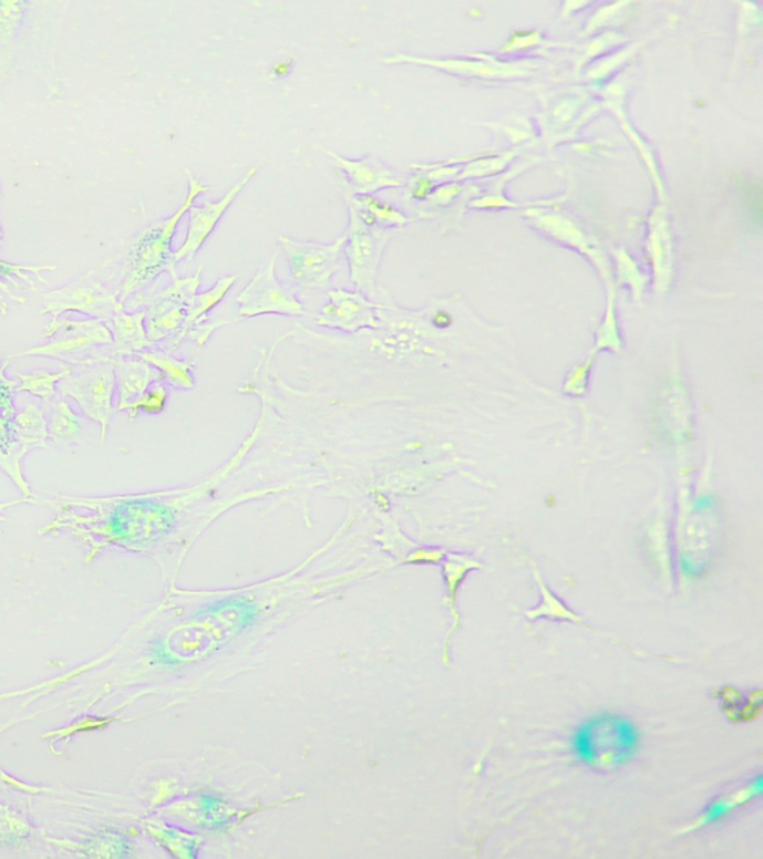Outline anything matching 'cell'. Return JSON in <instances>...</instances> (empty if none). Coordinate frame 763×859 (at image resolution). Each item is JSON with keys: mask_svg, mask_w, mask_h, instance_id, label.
<instances>
[{"mask_svg": "<svg viewBox=\"0 0 763 859\" xmlns=\"http://www.w3.org/2000/svg\"><path fill=\"white\" fill-rule=\"evenodd\" d=\"M236 281V275L223 277L221 279H218L213 289L205 291V293H197L194 296L192 302L188 303L187 315H185L183 329H181V332L176 334L175 338H172V341L167 343V348H169V350H176V348L187 339L189 330L202 324V322L208 321L206 320L208 313L226 299L228 291L231 290V287L235 286Z\"/></svg>", "mask_w": 763, "mask_h": 859, "instance_id": "ffe728a7", "label": "cell"}, {"mask_svg": "<svg viewBox=\"0 0 763 859\" xmlns=\"http://www.w3.org/2000/svg\"><path fill=\"white\" fill-rule=\"evenodd\" d=\"M641 733L627 716L602 712L590 716L570 738L576 762L599 775L628 766L637 757Z\"/></svg>", "mask_w": 763, "mask_h": 859, "instance_id": "7a4b0ae2", "label": "cell"}, {"mask_svg": "<svg viewBox=\"0 0 763 859\" xmlns=\"http://www.w3.org/2000/svg\"><path fill=\"white\" fill-rule=\"evenodd\" d=\"M276 260L278 255L271 257L269 265L249 281L243 293L237 296L240 318L305 315V307L297 299L296 289L283 286L276 277Z\"/></svg>", "mask_w": 763, "mask_h": 859, "instance_id": "30bf717a", "label": "cell"}, {"mask_svg": "<svg viewBox=\"0 0 763 859\" xmlns=\"http://www.w3.org/2000/svg\"><path fill=\"white\" fill-rule=\"evenodd\" d=\"M116 380V412L140 399L155 382H162L159 373L140 356H107Z\"/></svg>", "mask_w": 763, "mask_h": 859, "instance_id": "2e32d148", "label": "cell"}, {"mask_svg": "<svg viewBox=\"0 0 763 859\" xmlns=\"http://www.w3.org/2000/svg\"><path fill=\"white\" fill-rule=\"evenodd\" d=\"M343 195L347 197L349 205H352L353 208L364 210L365 214H369L370 217L373 218L374 222H377V226L381 227V229L388 230V227H390V229H394V227H403L406 226L409 221H411V218H408L406 215L401 213V210L395 209L394 206L390 204H385V201L379 200L378 197L353 196L351 195V192H349L344 186Z\"/></svg>", "mask_w": 763, "mask_h": 859, "instance_id": "4316f807", "label": "cell"}, {"mask_svg": "<svg viewBox=\"0 0 763 859\" xmlns=\"http://www.w3.org/2000/svg\"><path fill=\"white\" fill-rule=\"evenodd\" d=\"M144 362L151 364L159 373L163 384L178 390H192L194 384V363L189 360L175 359L171 352L144 351L137 354Z\"/></svg>", "mask_w": 763, "mask_h": 859, "instance_id": "603a6c76", "label": "cell"}, {"mask_svg": "<svg viewBox=\"0 0 763 859\" xmlns=\"http://www.w3.org/2000/svg\"><path fill=\"white\" fill-rule=\"evenodd\" d=\"M44 299L45 307L41 315L51 313L53 318L76 312L92 317L94 320L107 321L124 309V303L120 302L97 278H94L93 273L84 275L62 289L51 291L44 296Z\"/></svg>", "mask_w": 763, "mask_h": 859, "instance_id": "ba28073f", "label": "cell"}, {"mask_svg": "<svg viewBox=\"0 0 763 859\" xmlns=\"http://www.w3.org/2000/svg\"><path fill=\"white\" fill-rule=\"evenodd\" d=\"M187 176L188 192L184 204L167 220L148 227L141 235V238L137 239L135 247H133L131 259H128L126 279H124L122 294H120V298H122L120 302L124 303L128 296L136 293L146 283L153 282L158 275L171 272V270L175 269L172 240H174L176 229H178L179 222L183 221L188 210L193 208L197 197L209 190L208 186H205L200 179L194 178L189 172H187Z\"/></svg>", "mask_w": 763, "mask_h": 859, "instance_id": "3957f363", "label": "cell"}, {"mask_svg": "<svg viewBox=\"0 0 763 859\" xmlns=\"http://www.w3.org/2000/svg\"><path fill=\"white\" fill-rule=\"evenodd\" d=\"M155 837H158L159 840H165L167 848L183 850L184 857H196L198 844L197 840L192 839V837H185L184 835H179V832L174 830L162 831Z\"/></svg>", "mask_w": 763, "mask_h": 859, "instance_id": "1f68e13d", "label": "cell"}, {"mask_svg": "<svg viewBox=\"0 0 763 859\" xmlns=\"http://www.w3.org/2000/svg\"><path fill=\"white\" fill-rule=\"evenodd\" d=\"M443 565V578H445L447 603H450L452 617H454V627H452L450 635L446 640L445 659L450 664V639L454 634V631L460 629L461 615L458 609H456V600H458V592L461 586H463L465 578L468 577L470 571L481 569L482 565L467 553H447Z\"/></svg>", "mask_w": 763, "mask_h": 859, "instance_id": "44dd1931", "label": "cell"}, {"mask_svg": "<svg viewBox=\"0 0 763 859\" xmlns=\"http://www.w3.org/2000/svg\"><path fill=\"white\" fill-rule=\"evenodd\" d=\"M595 356H589L588 362L579 364L571 372L568 373L566 382H564L563 391L568 396L580 397L585 396L586 389H588L590 369L594 366Z\"/></svg>", "mask_w": 763, "mask_h": 859, "instance_id": "f546056e", "label": "cell"}, {"mask_svg": "<svg viewBox=\"0 0 763 859\" xmlns=\"http://www.w3.org/2000/svg\"><path fill=\"white\" fill-rule=\"evenodd\" d=\"M292 66V60L288 59L287 62L275 64L274 71H271V74L275 76H286L290 74Z\"/></svg>", "mask_w": 763, "mask_h": 859, "instance_id": "8d00e7d4", "label": "cell"}, {"mask_svg": "<svg viewBox=\"0 0 763 859\" xmlns=\"http://www.w3.org/2000/svg\"><path fill=\"white\" fill-rule=\"evenodd\" d=\"M76 366L64 364L62 369L55 372L37 371L30 373H17V393H28L30 396L39 399L50 405L58 396V386L60 381L64 380L75 371Z\"/></svg>", "mask_w": 763, "mask_h": 859, "instance_id": "484cf974", "label": "cell"}, {"mask_svg": "<svg viewBox=\"0 0 763 859\" xmlns=\"http://www.w3.org/2000/svg\"><path fill=\"white\" fill-rule=\"evenodd\" d=\"M200 809L204 815L206 826L210 828H221L228 826V822L233 819L230 810L221 801V798L213 796L200 797Z\"/></svg>", "mask_w": 763, "mask_h": 859, "instance_id": "f1b7e54d", "label": "cell"}, {"mask_svg": "<svg viewBox=\"0 0 763 859\" xmlns=\"http://www.w3.org/2000/svg\"><path fill=\"white\" fill-rule=\"evenodd\" d=\"M49 420L44 407L29 402L14 420L17 458L23 459L34 448H47L49 444Z\"/></svg>", "mask_w": 763, "mask_h": 859, "instance_id": "d6986e66", "label": "cell"}, {"mask_svg": "<svg viewBox=\"0 0 763 859\" xmlns=\"http://www.w3.org/2000/svg\"><path fill=\"white\" fill-rule=\"evenodd\" d=\"M169 273L174 282L159 291L145 317L146 334L153 345L167 338H175L183 329L188 303L200 289L204 266L192 277L179 278L175 269Z\"/></svg>", "mask_w": 763, "mask_h": 859, "instance_id": "9c48e42d", "label": "cell"}, {"mask_svg": "<svg viewBox=\"0 0 763 859\" xmlns=\"http://www.w3.org/2000/svg\"><path fill=\"white\" fill-rule=\"evenodd\" d=\"M602 350H614L616 352L622 350V342H620L618 325H616L614 315V307H610V312L607 313V320L598 333L597 346H595L592 355L590 356H595L597 352H601Z\"/></svg>", "mask_w": 763, "mask_h": 859, "instance_id": "4dcf8cb0", "label": "cell"}, {"mask_svg": "<svg viewBox=\"0 0 763 859\" xmlns=\"http://www.w3.org/2000/svg\"><path fill=\"white\" fill-rule=\"evenodd\" d=\"M347 242L348 234L330 245L299 242L287 236L279 238L290 266L291 281L305 291L329 289L331 278L340 270L339 259Z\"/></svg>", "mask_w": 763, "mask_h": 859, "instance_id": "52a82bcc", "label": "cell"}, {"mask_svg": "<svg viewBox=\"0 0 763 859\" xmlns=\"http://www.w3.org/2000/svg\"><path fill=\"white\" fill-rule=\"evenodd\" d=\"M44 337L50 339L44 345L29 348L19 354L8 355L10 362L23 356H49L72 366H85L103 362L106 354L94 352L96 348L111 346L114 342L112 330L101 320H73L71 315L53 318Z\"/></svg>", "mask_w": 763, "mask_h": 859, "instance_id": "277c9868", "label": "cell"}, {"mask_svg": "<svg viewBox=\"0 0 763 859\" xmlns=\"http://www.w3.org/2000/svg\"><path fill=\"white\" fill-rule=\"evenodd\" d=\"M23 504L24 505L34 504V498L33 500H30V498H21V500L19 501H2V504H0V522L7 521V519L3 518V515H2L3 513H6L7 509L14 508V506H19Z\"/></svg>", "mask_w": 763, "mask_h": 859, "instance_id": "d590c367", "label": "cell"}, {"mask_svg": "<svg viewBox=\"0 0 763 859\" xmlns=\"http://www.w3.org/2000/svg\"><path fill=\"white\" fill-rule=\"evenodd\" d=\"M714 697L719 700L720 707H722L728 720H731L732 723H750V721H754L761 715V690L752 691L749 695H744L741 691L734 689V686L726 685L715 691Z\"/></svg>", "mask_w": 763, "mask_h": 859, "instance_id": "d4e9b609", "label": "cell"}, {"mask_svg": "<svg viewBox=\"0 0 763 859\" xmlns=\"http://www.w3.org/2000/svg\"><path fill=\"white\" fill-rule=\"evenodd\" d=\"M169 401V391L163 382H155L148 390L131 405L124 407L122 412H127L128 418L135 420L140 414L158 415L166 410Z\"/></svg>", "mask_w": 763, "mask_h": 859, "instance_id": "83f0119b", "label": "cell"}, {"mask_svg": "<svg viewBox=\"0 0 763 859\" xmlns=\"http://www.w3.org/2000/svg\"><path fill=\"white\" fill-rule=\"evenodd\" d=\"M347 234L348 242L343 251L348 257L349 279L357 287V291L374 300L378 298L379 265L394 234L381 227L365 226L352 206H349Z\"/></svg>", "mask_w": 763, "mask_h": 859, "instance_id": "8992f818", "label": "cell"}, {"mask_svg": "<svg viewBox=\"0 0 763 859\" xmlns=\"http://www.w3.org/2000/svg\"><path fill=\"white\" fill-rule=\"evenodd\" d=\"M434 322L440 325V328H446V325L451 324V318L447 317L446 313H439V315L435 317Z\"/></svg>", "mask_w": 763, "mask_h": 859, "instance_id": "74e56055", "label": "cell"}, {"mask_svg": "<svg viewBox=\"0 0 763 859\" xmlns=\"http://www.w3.org/2000/svg\"><path fill=\"white\" fill-rule=\"evenodd\" d=\"M107 356L103 362L76 366L58 386L60 396L75 401L89 420L101 425V444L106 441L116 393L115 372Z\"/></svg>", "mask_w": 763, "mask_h": 859, "instance_id": "5b68a950", "label": "cell"}, {"mask_svg": "<svg viewBox=\"0 0 763 859\" xmlns=\"http://www.w3.org/2000/svg\"><path fill=\"white\" fill-rule=\"evenodd\" d=\"M260 430L261 423L226 467L193 487L126 496L75 497L54 494L53 500L47 504L54 509L55 518L38 535L68 531L90 548L85 562H92L99 552L111 547L148 551L171 536L178 526L183 509L217 488L239 466L256 444Z\"/></svg>", "mask_w": 763, "mask_h": 859, "instance_id": "6da1fadb", "label": "cell"}, {"mask_svg": "<svg viewBox=\"0 0 763 859\" xmlns=\"http://www.w3.org/2000/svg\"><path fill=\"white\" fill-rule=\"evenodd\" d=\"M431 187H433V182H431V178H420L415 184H413L411 196L413 199L424 200L426 197H429Z\"/></svg>", "mask_w": 763, "mask_h": 859, "instance_id": "e575fe53", "label": "cell"}, {"mask_svg": "<svg viewBox=\"0 0 763 859\" xmlns=\"http://www.w3.org/2000/svg\"><path fill=\"white\" fill-rule=\"evenodd\" d=\"M532 567H533L534 578H536L537 586L538 588H540L542 603L536 606V608L529 609V611L524 612V615L527 617L529 621H537V620H542V618H546V620H549V621L571 622V624L584 627V629L589 630L590 633H595V634L601 635V638L610 640L611 643L619 644V646L628 648V650L632 651L633 654L645 655V656L650 655L648 654V652L638 651L636 650V648L629 646V644H625L623 642H619V640L611 638V635L602 633V631H599L597 629H594V627L586 624V621L584 620V618L577 615V613L573 611V609L568 608V606L564 603V601L560 600L559 597L556 596L555 592L551 591L549 587L546 586L545 579L542 578L540 570L537 569V566L534 565L533 561H532Z\"/></svg>", "mask_w": 763, "mask_h": 859, "instance_id": "e0dca14e", "label": "cell"}, {"mask_svg": "<svg viewBox=\"0 0 763 859\" xmlns=\"http://www.w3.org/2000/svg\"><path fill=\"white\" fill-rule=\"evenodd\" d=\"M230 322L231 321L202 322V324H198L196 328L189 330L187 339H193V341L197 343L198 348H204L206 342L209 341L210 334H213L215 330L223 328V325L230 324Z\"/></svg>", "mask_w": 763, "mask_h": 859, "instance_id": "d6a6232c", "label": "cell"}, {"mask_svg": "<svg viewBox=\"0 0 763 859\" xmlns=\"http://www.w3.org/2000/svg\"><path fill=\"white\" fill-rule=\"evenodd\" d=\"M146 312L127 313L122 309L112 318V356H136L153 346L145 328Z\"/></svg>", "mask_w": 763, "mask_h": 859, "instance_id": "ac0fdd59", "label": "cell"}, {"mask_svg": "<svg viewBox=\"0 0 763 859\" xmlns=\"http://www.w3.org/2000/svg\"><path fill=\"white\" fill-rule=\"evenodd\" d=\"M762 775H756L753 779L744 782L736 788L726 789L725 793L713 798L701 811L697 819H693L689 826L681 828L679 832L687 835V832L702 830L715 824L722 822L731 815H734L736 810L744 809L752 805L753 801L759 800L762 796Z\"/></svg>", "mask_w": 763, "mask_h": 859, "instance_id": "9a60e30c", "label": "cell"}, {"mask_svg": "<svg viewBox=\"0 0 763 859\" xmlns=\"http://www.w3.org/2000/svg\"><path fill=\"white\" fill-rule=\"evenodd\" d=\"M55 269H58L55 265L30 266L0 260V294L7 296V298L14 300L17 303L24 304L25 299L17 294V291L25 289L37 290V282L33 281L30 275H37L39 282L49 283L41 273L45 272V270L51 272V270Z\"/></svg>", "mask_w": 763, "mask_h": 859, "instance_id": "7402d4cb", "label": "cell"}, {"mask_svg": "<svg viewBox=\"0 0 763 859\" xmlns=\"http://www.w3.org/2000/svg\"><path fill=\"white\" fill-rule=\"evenodd\" d=\"M151 652H153L154 660L162 665L175 667V665L179 664V660H176L174 655L169 654V651H167V648L162 642L154 643L153 648H151Z\"/></svg>", "mask_w": 763, "mask_h": 859, "instance_id": "836d02e7", "label": "cell"}, {"mask_svg": "<svg viewBox=\"0 0 763 859\" xmlns=\"http://www.w3.org/2000/svg\"><path fill=\"white\" fill-rule=\"evenodd\" d=\"M327 154L333 157L336 166L347 175L348 182L343 179L342 184L353 196H372L382 188L403 186V179L377 158L349 161L336 153L327 152Z\"/></svg>", "mask_w": 763, "mask_h": 859, "instance_id": "5bb4252c", "label": "cell"}, {"mask_svg": "<svg viewBox=\"0 0 763 859\" xmlns=\"http://www.w3.org/2000/svg\"><path fill=\"white\" fill-rule=\"evenodd\" d=\"M49 439L58 446L78 444L83 432V420L72 410L66 399L50 403Z\"/></svg>", "mask_w": 763, "mask_h": 859, "instance_id": "cb8c5ba5", "label": "cell"}, {"mask_svg": "<svg viewBox=\"0 0 763 859\" xmlns=\"http://www.w3.org/2000/svg\"><path fill=\"white\" fill-rule=\"evenodd\" d=\"M258 169H260V165L252 166L251 169L247 172V175H245L235 187L230 188L223 199L206 201L205 206H200V208L193 206V208L188 210L187 238H185L184 244L181 245L178 251L174 252L175 265L181 260L193 261L198 249L204 247L206 240L213 235L215 227L221 221V218L226 215L228 208L233 205V201L237 199V196L245 190V187L251 183L254 176L258 174Z\"/></svg>", "mask_w": 763, "mask_h": 859, "instance_id": "7c38bea8", "label": "cell"}, {"mask_svg": "<svg viewBox=\"0 0 763 859\" xmlns=\"http://www.w3.org/2000/svg\"><path fill=\"white\" fill-rule=\"evenodd\" d=\"M10 364V360L2 362L0 356V469L20 489L23 498L33 500L32 488L24 478L21 462L16 454L14 420L19 412L14 405L17 380H10L6 373Z\"/></svg>", "mask_w": 763, "mask_h": 859, "instance_id": "4fadbf2b", "label": "cell"}, {"mask_svg": "<svg viewBox=\"0 0 763 859\" xmlns=\"http://www.w3.org/2000/svg\"><path fill=\"white\" fill-rule=\"evenodd\" d=\"M385 307L365 298L360 291L331 290L329 302L318 313L317 324L349 334L361 329H381L378 309Z\"/></svg>", "mask_w": 763, "mask_h": 859, "instance_id": "8fae6325", "label": "cell"}]
</instances>
